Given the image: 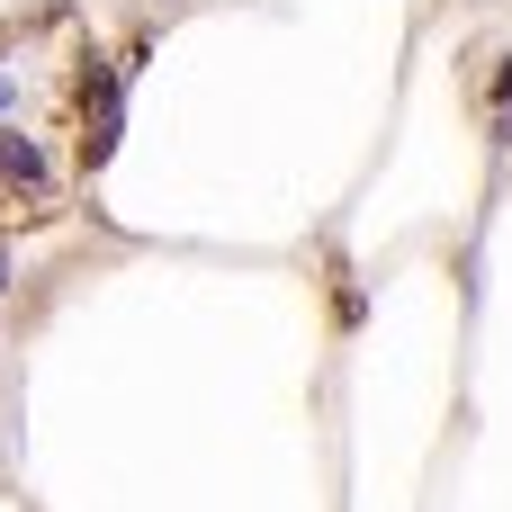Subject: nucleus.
Masks as SVG:
<instances>
[{
  "instance_id": "3",
  "label": "nucleus",
  "mask_w": 512,
  "mask_h": 512,
  "mask_svg": "<svg viewBox=\"0 0 512 512\" xmlns=\"http://www.w3.org/2000/svg\"><path fill=\"white\" fill-rule=\"evenodd\" d=\"M0 108H9V72H0Z\"/></svg>"
},
{
  "instance_id": "1",
  "label": "nucleus",
  "mask_w": 512,
  "mask_h": 512,
  "mask_svg": "<svg viewBox=\"0 0 512 512\" xmlns=\"http://www.w3.org/2000/svg\"><path fill=\"white\" fill-rule=\"evenodd\" d=\"M0 171H9V180H27V189H36V180H45V153H36V144H27V135H0Z\"/></svg>"
},
{
  "instance_id": "4",
  "label": "nucleus",
  "mask_w": 512,
  "mask_h": 512,
  "mask_svg": "<svg viewBox=\"0 0 512 512\" xmlns=\"http://www.w3.org/2000/svg\"><path fill=\"white\" fill-rule=\"evenodd\" d=\"M0 288H9V252H0Z\"/></svg>"
},
{
  "instance_id": "2",
  "label": "nucleus",
  "mask_w": 512,
  "mask_h": 512,
  "mask_svg": "<svg viewBox=\"0 0 512 512\" xmlns=\"http://www.w3.org/2000/svg\"><path fill=\"white\" fill-rule=\"evenodd\" d=\"M486 135H495V144H512V63L495 72V108H486Z\"/></svg>"
}]
</instances>
